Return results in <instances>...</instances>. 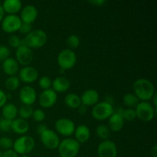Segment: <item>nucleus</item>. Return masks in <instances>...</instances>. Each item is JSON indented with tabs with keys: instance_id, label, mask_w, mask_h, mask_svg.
<instances>
[{
	"instance_id": "4",
	"label": "nucleus",
	"mask_w": 157,
	"mask_h": 157,
	"mask_svg": "<svg viewBox=\"0 0 157 157\" xmlns=\"http://www.w3.org/2000/svg\"><path fill=\"white\" fill-rule=\"evenodd\" d=\"M136 118L144 122H149L154 118L156 113V108H154L150 103L147 101H141L136 105Z\"/></svg>"
},
{
	"instance_id": "21",
	"label": "nucleus",
	"mask_w": 157,
	"mask_h": 157,
	"mask_svg": "<svg viewBox=\"0 0 157 157\" xmlns=\"http://www.w3.org/2000/svg\"><path fill=\"white\" fill-rule=\"evenodd\" d=\"M75 140L79 144L86 143L90 136V129L86 125H79L78 127H75Z\"/></svg>"
},
{
	"instance_id": "34",
	"label": "nucleus",
	"mask_w": 157,
	"mask_h": 157,
	"mask_svg": "<svg viewBox=\"0 0 157 157\" xmlns=\"http://www.w3.org/2000/svg\"><path fill=\"white\" fill-rule=\"evenodd\" d=\"M32 118L36 122H42L45 119V113L41 109H36L33 111L32 113Z\"/></svg>"
},
{
	"instance_id": "5",
	"label": "nucleus",
	"mask_w": 157,
	"mask_h": 157,
	"mask_svg": "<svg viewBox=\"0 0 157 157\" xmlns=\"http://www.w3.org/2000/svg\"><path fill=\"white\" fill-rule=\"evenodd\" d=\"M35 146V140L30 136H21L13 143V150L21 156L31 153Z\"/></svg>"
},
{
	"instance_id": "12",
	"label": "nucleus",
	"mask_w": 157,
	"mask_h": 157,
	"mask_svg": "<svg viewBox=\"0 0 157 157\" xmlns=\"http://www.w3.org/2000/svg\"><path fill=\"white\" fill-rule=\"evenodd\" d=\"M16 61L20 64L24 66H29L33 60V53L32 49L26 45H21L16 48L15 51Z\"/></svg>"
},
{
	"instance_id": "7",
	"label": "nucleus",
	"mask_w": 157,
	"mask_h": 157,
	"mask_svg": "<svg viewBox=\"0 0 157 157\" xmlns=\"http://www.w3.org/2000/svg\"><path fill=\"white\" fill-rule=\"evenodd\" d=\"M57 61L59 67L62 70L71 69L76 64V53L71 49H64L58 54Z\"/></svg>"
},
{
	"instance_id": "27",
	"label": "nucleus",
	"mask_w": 157,
	"mask_h": 157,
	"mask_svg": "<svg viewBox=\"0 0 157 157\" xmlns=\"http://www.w3.org/2000/svg\"><path fill=\"white\" fill-rule=\"evenodd\" d=\"M5 85L6 88L9 90H15L19 87L20 80L17 76H10L5 81Z\"/></svg>"
},
{
	"instance_id": "14",
	"label": "nucleus",
	"mask_w": 157,
	"mask_h": 157,
	"mask_svg": "<svg viewBox=\"0 0 157 157\" xmlns=\"http://www.w3.org/2000/svg\"><path fill=\"white\" fill-rule=\"evenodd\" d=\"M37 17H38L37 8L33 5H28L21 10L19 18L21 22L32 24L36 20Z\"/></svg>"
},
{
	"instance_id": "38",
	"label": "nucleus",
	"mask_w": 157,
	"mask_h": 157,
	"mask_svg": "<svg viewBox=\"0 0 157 157\" xmlns=\"http://www.w3.org/2000/svg\"><path fill=\"white\" fill-rule=\"evenodd\" d=\"M19 31L21 34L24 35H28L29 32L32 31V24H28V23H21V26L19 28Z\"/></svg>"
},
{
	"instance_id": "1",
	"label": "nucleus",
	"mask_w": 157,
	"mask_h": 157,
	"mask_svg": "<svg viewBox=\"0 0 157 157\" xmlns=\"http://www.w3.org/2000/svg\"><path fill=\"white\" fill-rule=\"evenodd\" d=\"M133 90L138 99L142 101H150L156 93L153 84L147 78L136 80L133 84Z\"/></svg>"
},
{
	"instance_id": "40",
	"label": "nucleus",
	"mask_w": 157,
	"mask_h": 157,
	"mask_svg": "<svg viewBox=\"0 0 157 157\" xmlns=\"http://www.w3.org/2000/svg\"><path fill=\"white\" fill-rule=\"evenodd\" d=\"M2 157H18V156L13 150H9L2 153Z\"/></svg>"
},
{
	"instance_id": "22",
	"label": "nucleus",
	"mask_w": 157,
	"mask_h": 157,
	"mask_svg": "<svg viewBox=\"0 0 157 157\" xmlns=\"http://www.w3.org/2000/svg\"><path fill=\"white\" fill-rule=\"evenodd\" d=\"M11 130L18 134H25L29 130V124L25 120L18 118L12 121Z\"/></svg>"
},
{
	"instance_id": "45",
	"label": "nucleus",
	"mask_w": 157,
	"mask_h": 157,
	"mask_svg": "<svg viewBox=\"0 0 157 157\" xmlns=\"http://www.w3.org/2000/svg\"><path fill=\"white\" fill-rule=\"evenodd\" d=\"M4 10H3L2 9V6L0 5V21H2V20L3 19V18H4Z\"/></svg>"
},
{
	"instance_id": "16",
	"label": "nucleus",
	"mask_w": 157,
	"mask_h": 157,
	"mask_svg": "<svg viewBox=\"0 0 157 157\" xmlns=\"http://www.w3.org/2000/svg\"><path fill=\"white\" fill-rule=\"evenodd\" d=\"M18 78L22 82L30 84L38 79V72L37 69L32 66H25L20 70Z\"/></svg>"
},
{
	"instance_id": "43",
	"label": "nucleus",
	"mask_w": 157,
	"mask_h": 157,
	"mask_svg": "<svg viewBox=\"0 0 157 157\" xmlns=\"http://www.w3.org/2000/svg\"><path fill=\"white\" fill-rule=\"evenodd\" d=\"M78 109H79V110H78V111H79V113H81V114H84V113H86V112H87V107H86V106L81 104V105L78 107Z\"/></svg>"
},
{
	"instance_id": "25",
	"label": "nucleus",
	"mask_w": 157,
	"mask_h": 157,
	"mask_svg": "<svg viewBox=\"0 0 157 157\" xmlns=\"http://www.w3.org/2000/svg\"><path fill=\"white\" fill-rule=\"evenodd\" d=\"M64 103L70 108H78L81 105V98L75 93H69L64 98Z\"/></svg>"
},
{
	"instance_id": "13",
	"label": "nucleus",
	"mask_w": 157,
	"mask_h": 157,
	"mask_svg": "<svg viewBox=\"0 0 157 157\" xmlns=\"http://www.w3.org/2000/svg\"><path fill=\"white\" fill-rule=\"evenodd\" d=\"M58 95L53 89L44 90L39 95V104L44 108L53 107L57 102Z\"/></svg>"
},
{
	"instance_id": "29",
	"label": "nucleus",
	"mask_w": 157,
	"mask_h": 157,
	"mask_svg": "<svg viewBox=\"0 0 157 157\" xmlns=\"http://www.w3.org/2000/svg\"><path fill=\"white\" fill-rule=\"evenodd\" d=\"M110 130L109 129L108 126L104 125V124H101L96 129L97 136L101 139L104 140L108 139V137L110 136Z\"/></svg>"
},
{
	"instance_id": "23",
	"label": "nucleus",
	"mask_w": 157,
	"mask_h": 157,
	"mask_svg": "<svg viewBox=\"0 0 157 157\" xmlns=\"http://www.w3.org/2000/svg\"><path fill=\"white\" fill-rule=\"evenodd\" d=\"M2 6L5 12L9 15H15L21 9V2L20 0H6Z\"/></svg>"
},
{
	"instance_id": "8",
	"label": "nucleus",
	"mask_w": 157,
	"mask_h": 157,
	"mask_svg": "<svg viewBox=\"0 0 157 157\" xmlns=\"http://www.w3.org/2000/svg\"><path fill=\"white\" fill-rule=\"evenodd\" d=\"M19 16L17 15H8L2 20V29L6 33H14L19 30L21 25Z\"/></svg>"
},
{
	"instance_id": "28",
	"label": "nucleus",
	"mask_w": 157,
	"mask_h": 157,
	"mask_svg": "<svg viewBox=\"0 0 157 157\" xmlns=\"http://www.w3.org/2000/svg\"><path fill=\"white\" fill-rule=\"evenodd\" d=\"M33 111L34 110L32 107V106L24 104V105L21 106V107L18 110V113L21 119L26 120L32 117Z\"/></svg>"
},
{
	"instance_id": "47",
	"label": "nucleus",
	"mask_w": 157,
	"mask_h": 157,
	"mask_svg": "<svg viewBox=\"0 0 157 157\" xmlns=\"http://www.w3.org/2000/svg\"><path fill=\"white\" fill-rule=\"evenodd\" d=\"M0 157H2V153L1 151H0Z\"/></svg>"
},
{
	"instance_id": "35",
	"label": "nucleus",
	"mask_w": 157,
	"mask_h": 157,
	"mask_svg": "<svg viewBox=\"0 0 157 157\" xmlns=\"http://www.w3.org/2000/svg\"><path fill=\"white\" fill-rule=\"evenodd\" d=\"M9 44L11 47L18 48V47L21 45V39L17 35H13L9 37Z\"/></svg>"
},
{
	"instance_id": "44",
	"label": "nucleus",
	"mask_w": 157,
	"mask_h": 157,
	"mask_svg": "<svg viewBox=\"0 0 157 157\" xmlns=\"http://www.w3.org/2000/svg\"><path fill=\"white\" fill-rule=\"evenodd\" d=\"M151 155L153 157H157V147L156 145L153 146L151 150Z\"/></svg>"
},
{
	"instance_id": "15",
	"label": "nucleus",
	"mask_w": 157,
	"mask_h": 157,
	"mask_svg": "<svg viewBox=\"0 0 157 157\" xmlns=\"http://www.w3.org/2000/svg\"><path fill=\"white\" fill-rule=\"evenodd\" d=\"M37 93L35 88L31 86H24L20 90V101L25 105H32L36 101Z\"/></svg>"
},
{
	"instance_id": "46",
	"label": "nucleus",
	"mask_w": 157,
	"mask_h": 157,
	"mask_svg": "<svg viewBox=\"0 0 157 157\" xmlns=\"http://www.w3.org/2000/svg\"><path fill=\"white\" fill-rule=\"evenodd\" d=\"M152 99L153 100V105H154V108H156V93L154 94V95L153 96Z\"/></svg>"
},
{
	"instance_id": "41",
	"label": "nucleus",
	"mask_w": 157,
	"mask_h": 157,
	"mask_svg": "<svg viewBox=\"0 0 157 157\" xmlns=\"http://www.w3.org/2000/svg\"><path fill=\"white\" fill-rule=\"evenodd\" d=\"M88 2L96 6H104L107 3V2L106 0H90V1H88Z\"/></svg>"
},
{
	"instance_id": "9",
	"label": "nucleus",
	"mask_w": 157,
	"mask_h": 157,
	"mask_svg": "<svg viewBox=\"0 0 157 157\" xmlns=\"http://www.w3.org/2000/svg\"><path fill=\"white\" fill-rule=\"evenodd\" d=\"M55 127L57 132L64 136H70L75 133V123L67 118H60L57 120Z\"/></svg>"
},
{
	"instance_id": "17",
	"label": "nucleus",
	"mask_w": 157,
	"mask_h": 157,
	"mask_svg": "<svg viewBox=\"0 0 157 157\" xmlns=\"http://www.w3.org/2000/svg\"><path fill=\"white\" fill-rule=\"evenodd\" d=\"M80 98H81V104L83 105L86 107L94 106L99 101V94L94 89H88L85 90Z\"/></svg>"
},
{
	"instance_id": "37",
	"label": "nucleus",
	"mask_w": 157,
	"mask_h": 157,
	"mask_svg": "<svg viewBox=\"0 0 157 157\" xmlns=\"http://www.w3.org/2000/svg\"><path fill=\"white\" fill-rule=\"evenodd\" d=\"M10 50L7 46L0 45V61H5L9 58Z\"/></svg>"
},
{
	"instance_id": "30",
	"label": "nucleus",
	"mask_w": 157,
	"mask_h": 157,
	"mask_svg": "<svg viewBox=\"0 0 157 157\" xmlns=\"http://www.w3.org/2000/svg\"><path fill=\"white\" fill-rule=\"evenodd\" d=\"M117 113H119L120 114H121V116L124 117V120H127V121H134L136 118V111H135L134 109L133 108H128L126 109V110H123L121 109V110H117Z\"/></svg>"
},
{
	"instance_id": "3",
	"label": "nucleus",
	"mask_w": 157,
	"mask_h": 157,
	"mask_svg": "<svg viewBox=\"0 0 157 157\" xmlns=\"http://www.w3.org/2000/svg\"><path fill=\"white\" fill-rule=\"evenodd\" d=\"M80 148V144L76 140L66 138L60 142L58 150L61 157H76L79 153Z\"/></svg>"
},
{
	"instance_id": "42",
	"label": "nucleus",
	"mask_w": 157,
	"mask_h": 157,
	"mask_svg": "<svg viewBox=\"0 0 157 157\" xmlns=\"http://www.w3.org/2000/svg\"><path fill=\"white\" fill-rule=\"evenodd\" d=\"M47 129H48L47 127H46L44 124H38V127H37V133H38L39 135H41V133H42L44 131H45Z\"/></svg>"
},
{
	"instance_id": "24",
	"label": "nucleus",
	"mask_w": 157,
	"mask_h": 157,
	"mask_svg": "<svg viewBox=\"0 0 157 157\" xmlns=\"http://www.w3.org/2000/svg\"><path fill=\"white\" fill-rule=\"evenodd\" d=\"M2 113L3 118L13 121L18 114V108L15 104H12V103L6 104L2 107Z\"/></svg>"
},
{
	"instance_id": "6",
	"label": "nucleus",
	"mask_w": 157,
	"mask_h": 157,
	"mask_svg": "<svg viewBox=\"0 0 157 157\" xmlns=\"http://www.w3.org/2000/svg\"><path fill=\"white\" fill-rule=\"evenodd\" d=\"M114 113L113 105L107 101H102L95 104L92 108L91 114L98 121L107 120Z\"/></svg>"
},
{
	"instance_id": "11",
	"label": "nucleus",
	"mask_w": 157,
	"mask_h": 157,
	"mask_svg": "<svg viewBox=\"0 0 157 157\" xmlns=\"http://www.w3.org/2000/svg\"><path fill=\"white\" fill-rule=\"evenodd\" d=\"M98 155L99 157H117V148L116 144L110 140L102 141L98 147Z\"/></svg>"
},
{
	"instance_id": "19",
	"label": "nucleus",
	"mask_w": 157,
	"mask_h": 157,
	"mask_svg": "<svg viewBox=\"0 0 157 157\" xmlns=\"http://www.w3.org/2000/svg\"><path fill=\"white\" fill-rule=\"evenodd\" d=\"M2 69L5 73L7 75L10 76H15L17 72L18 71L19 66H18V61L14 58H8L2 63Z\"/></svg>"
},
{
	"instance_id": "33",
	"label": "nucleus",
	"mask_w": 157,
	"mask_h": 157,
	"mask_svg": "<svg viewBox=\"0 0 157 157\" xmlns=\"http://www.w3.org/2000/svg\"><path fill=\"white\" fill-rule=\"evenodd\" d=\"M13 141L9 137H2L0 138V147L6 150H11L12 147H13Z\"/></svg>"
},
{
	"instance_id": "48",
	"label": "nucleus",
	"mask_w": 157,
	"mask_h": 157,
	"mask_svg": "<svg viewBox=\"0 0 157 157\" xmlns=\"http://www.w3.org/2000/svg\"><path fill=\"white\" fill-rule=\"evenodd\" d=\"M21 157H29V156H27L26 155H23V156H21Z\"/></svg>"
},
{
	"instance_id": "50",
	"label": "nucleus",
	"mask_w": 157,
	"mask_h": 157,
	"mask_svg": "<svg viewBox=\"0 0 157 157\" xmlns=\"http://www.w3.org/2000/svg\"><path fill=\"white\" fill-rule=\"evenodd\" d=\"M38 157H42V156H38Z\"/></svg>"
},
{
	"instance_id": "20",
	"label": "nucleus",
	"mask_w": 157,
	"mask_h": 157,
	"mask_svg": "<svg viewBox=\"0 0 157 157\" xmlns=\"http://www.w3.org/2000/svg\"><path fill=\"white\" fill-rule=\"evenodd\" d=\"M52 86L53 87V90L55 92L58 93H64L67 91L71 86V82L67 78L64 76L57 77L53 81H52Z\"/></svg>"
},
{
	"instance_id": "26",
	"label": "nucleus",
	"mask_w": 157,
	"mask_h": 157,
	"mask_svg": "<svg viewBox=\"0 0 157 157\" xmlns=\"http://www.w3.org/2000/svg\"><path fill=\"white\" fill-rule=\"evenodd\" d=\"M123 102H124V105L127 107H130V108H133V107H136V105L139 104L140 100L134 94L129 93L124 95L123 98Z\"/></svg>"
},
{
	"instance_id": "39",
	"label": "nucleus",
	"mask_w": 157,
	"mask_h": 157,
	"mask_svg": "<svg viewBox=\"0 0 157 157\" xmlns=\"http://www.w3.org/2000/svg\"><path fill=\"white\" fill-rule=\"evenodd\" d=\"M7 102V95L2 90L0 89V108L2 107Z\"/></svg>"
},
{
	"instance_id": "31",
	"label": "nucleus",
	"mask_w": 157,
	"mask_h": 157,
	"mask_svg": "<svg viewBox=\"0 0 157 157\" xmlns=\"http://www.w3.org/2000/svg\"><path fill=\"white\" fill-rule=\"evenodd\" d=\"M66 42H67L68 47L72 50V49L77 48L80 45L81 41H80V38L78 35H71L67 38Z\"/></svg>"
},
{
	"instance_id": "18",
	"label": "nucleus",
	"mask_w": 157,
	"mask_h": 157,
	"mask_svg": "<svg viewBox=\"0 0 157 157\" xmlns=\"http://www.w3.org/2000/svg\"><path fill=\"white\" fill-rule=\"evenodd\" d=\"M124 125V119L121 114L117 112H114L109 117L108 127L113 132H119L123 129Z\"/></svg>"
},
{
	"instance_id": "36",
	"label": "nucleus",
	"mask_w": 157,
	"mask_h": 157,
	"mask_svg": "<svg viewBox=\"0 0 157 157\" xmlns=\"http://www.w3.org/2000/svg\"><path fill=\"white\" fill-rule=\"evenodd\" d=\"M12 121L5 119V118L0 119V130L4 132H9L11 130Z\"/></svg>"
},
{
	"instance_id": "10",
	"label": "nucleus",
	"mask_w": 157,
	"mask_h": 157,
	"mask_svg": "<svg viewBox=\"0 0 157 157\" xmlns=\"http://www.w3.org/2000/svg\"><path fill=\"white\" fill-rule=\"evenodd\" d=\"M41 141L43 145L49 150H55L58 149L60 144V139L58 135L53 130L47 129L43 132L41 135Z\"/></svg>"
},
{
	"instance_id": "2",
	"label": "nucleus",
	"mask_w": 157,
	"mask_h": 157,
	"mask_svg": "<svg viewBox=\"0 0 157 157\" xmlns=\"http://www.w3.org/2000/svg\"><path fill=\"white\" fill-rule=\"evenodd\" d=\"M48 36L41 29H35L21 39V45H26L29 48H38L47 43Z\"/></svg>"
},
{
	"instance_id": "49",
	"label": "nucleus",
	"mask_w": 157,
	"mask_h": 157,
	"mask_svg": "<svg viewBox=\"0 0 157 157\" xmlns=\"http://www.w3.org/2000/svg\"><path fill=\"white\" fill-rule=\"evenodd\" d=\"M0 135H1V130H0Z\"/></svg>"
},
{
	"instance_id": "32",
	"label": "nucleus",
	"mask_w": 157,
	"mask_h": 157,
	"mask_svg": "<svg viewBox=\"0 0 157 157\" xmlns=\"http://www.w3.org/2000/svg\"><path fill=\"white\" fill-rule=\"evenodd\" d=\"M38 84H39V87L41 89H43V90H47L52 87V81L49 77L43 76L38 81Z\"/></svg>"
}]
</instances>
